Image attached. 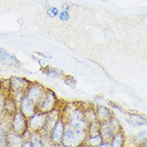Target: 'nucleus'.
<instances>
[{
	"label": "nucleus",
	"mask_w": 147,
	"mask_h": 147,
	"mask_svg": "<svg viewBox=\"0 0 147 147\" xmlns=\"http://www.w3.org/2000/svg\"><path fill=\"white\" fill-rule=\"evenodd\" d=\"M97 119L100 122H104L114 118V113L109 107L102 105H98L95 106Z\"/></svg>",
	"instance_id": "f8f14e48"
},
{
	"label": "nucleus",
	"mask_w": 147,
	"mask_h": 147,
	"mask_svg": "<svg viewBox=\"0 0 147 147\" xmlns=\"http://www.w3.org/2000/svg\"><path fill=\"white\" fill-rule=\"evenodd\" d=\"M47 114L40 111H37L28 118V129L30 131H42L44 128Z\"/></svg>",
	"instance_id": "9d476101"
},
{
	"label": "nucleus",
	"mask_w": 147,
	"mask_h": 147,
	"mask_svg": "<svg viewBox=\"0 0 147 147\" xmlns=\"http://www.w3.org/2000/svg\"><path fill=\"white\" fill-rule=\"evenodd\" d=\"M43 72L49 79H51V80H57L60 78L63 79L65 75L62 70L55 67H46L43 69Z\"/></svg>",
	"instance_id": "dca6fc26"
},
{
	"label": "nucleus",
	"mask_w": 147,
	"mask_h": 147,
	"mask_svg": "<svg viewBox=\"0 0 147 147\" xmlns=\"http://www.w3.org/2000/svg\"><path fill=\"white\" fill-rule=\"evenodd\" d=\"M84 107L77 102L66 104L62 108V118L75 129L86 131L89 123L85 118Z\"/></svg>",
	"instance_id": "f257e3e1"
},
{
	"label": "nucleus",
	"mask_w": 147,
	"mask_h": 147,
	"mask_svg": "<svg viewBox=\"0 0 147 147\" xmlns=\"http://www.w3.org/2000/svg\"><path fill=\"white\" fill-rule=\"evenodd\" d=\"M59 104L60 101L55 92L51 88H47L44 95L36 103L37 109L38 111L47 113L53 109L58 108L59 106Z\"/></svg>",
	"instance_id": "7ed1b4c3"
},
{
	"label": "nucleus",
	"mask_w": 147,
	"mask_h": 147,
	"mask_svg": "<svg viewBox=\"0 0 147 147\" xmlns=\"http://www.w3.org/2000/svg\"><path fill=\"white\" fill-rule=\"evenodd\" d=\"M119 129H120L119 123L114 118H111L107 121L100 122L99 133L104 141L110 142L114 133Z\"/></svg>",
	"instance_id": "423d86ee"
},
{
	"label": "nucleus",
	"mask_w": 147,
	"mask_h": 147,
	"mask_svg": "<svg viewBox=\"0 0 147 147\" xmlns=\"http://www.w3.org/2000/svg\"><path fill=\"white\" fill-rule=\"evenodd\" d=\"M6 95L0 91V117L4 113V102H5Z\"/></svg>",
	"instance_id": "bb28decb"
},
{
	"label": "nucleus",
	"mask_w": 147,
	"mask_h": 147,
	"mask_svg": "<svg viewBox=\"0 0 147 147\" xmlns=\"http://www.w3.org/2000/svg\"><path fill=\"white\" fill-rule=\"evenodd\" d=\"M23 142V136L18 133L9 131L7 134L6 146L8 147H22Z\"/></svg>",
	"instance_id": "ddd939ff"
},
{
	"label": "nucleus",
	"mask_w": 147,
	"mask_h": 147,
	"mask_svg": "<svg viewBox=\"0 0 147 147\" xmlns=\"http://www.w3.org/2000/svg\"><path fill=\"white\" fill-rule=\"evenodd\" d=\"M11 130L22 136L29 130L28 118L24 116L19 110L11 116Z\"/></svg>",
	"instance_id": "39448f33"
},
{
	"label": "nucleus",
	"mask_w": 147,
	"mask_h": 147,
	"mask_svg": "<svg viewBox=\"0 0 147 147\" xmlns=\"http://www.w3.org/2000/svg\"><path fill=\"white\" fill-rule=\"evenodd\" d=\"M0 58L2 59V62L9 67H15L18 64V60L16 56L12 55L4 48H0Z\"/></svg>",
	"instance_id": "2eb2a0df"
},
{
	"label": "nucleus",
	"mask_w": 147,
	"mask_h": 147,
	"mask_svg": "<svg viewBox=\"0 0 147 147\" xmlns=\"http://www.w3.org/2000/svg\"><path fill=\"white\" fill-rule=\"evenodd\" d=\"M0 121H1V117H0Z\"/></svg>",
	"instance_id": "2f4dec72"
},
{
	"label": "nucleus",
	"mask_w": 147,
	"mask_h": 147,
	"mask_svg": "<svg viewBox=\"0 0 147 147\" xmlns=\"http://www.w3.org/2000/svg\"><path fill=\"white\" fill-rule=\"evenodd\" d=\"M125 143V137L121 129L114 133L112 138L110 140L111 147H121Z\"/></svg>",
	"instance_id": "6ab92c4d"
},
{
	"label": "nucleus",
	"mask_w": 147,
	"mask_h": 147,
	"mask_svg": "<svg viewBox=\"0 0 147 147\" xmlns=\"http://www.w3.org/2000/svg\"><path fill=\"white\" fill-rule=\"evenodd\" d=\"M65 127H66V122L61 118L53 127V129L49 134L50 140L53 146H61Z\"/></svg>",
	"instance_id": "0eeeda50"
},
{
	"label": "nucleus",
	"mask_w": 147,
	"mask_h": 147,
	"mask_svg": "<svg viewBox=\"0 0 147 147\" xmlns=\"http://www.w3.org/2000/svg\"><path fill=\"white\" fill-rule=\"evenodd\" d=\"M138 137H139V139H141V140L146 138L147 137V131H142V132L140 133L139 134H138Z\"/></svg>",
	"instance_id": "c756f323"
},
{
	"label": "nucleus",
	"mask_w": 147,
	"mask_h": 147,
	"mask_svg": "<svg viewBox=\"0 0 147 147\" xmlns=\"http://www.w3.org/2000/svg\"><path fill=\"white\" fill-rule=\"evenodd\" d=\"M70 9H71V6H70L69 3H63L62 5V11H69L70 12Z\"/></svg>",
	"instance_id": "cd10ccee"
},
{
	"label": "nucleus",
	"mask_w": 147,
	"mask_h": 147,
	"mask_svg": "<svg viewBox=\"0 0 147 147\" xmlns=\"http://www.w3.org/2000/svg\"><path fill=\"white\" fill-rule=\"evenodd\" d=\"M30 81L24 77H11L10 78V87L11 93L10 95L15 100L17 103H19L20 100L23 96Z\"/></svg>",
	"instance_id": "20e7f679"
},
{
	"label": "nucleus",
	"mask_w": 147,
	"mask_h": 147,
	"mask_svg": "<svg viewBox=\"0 0 147 147\" xmlns=\"http://www.w3.org/2000/svg\"><path fill=\"white\" fill-rule=\"evenodd\" d=\"M47 88L42 85L39 84L38 82H31L30 83L28 87L26 88L25 95L29 97L34 103H37L42 96L44 95Z\"/></svg>",
	"instance_id": "1a4fd4ad"
},
{
	"label": "nucleus",
	"mask_w": 147,
	"mask_h": 147,
	"mask_svg": "<svg viewBox=\"0 0 147 147\" xmlns=\"http://www.w3.org/2000/svg\"><path fill=\"white\" fill-rule=\"evenodd\" d=\"M62 108H63V106L61 108H60V106H59L58 108H56L51 112L47 113L44 128L41 131L42 133L47 134V135L50 134L53 127L55 126V125L58 122L59 119L62 118Z\"/></svg>",
	"instance_id": "6e6552de"
},
{
	"label": "nucleus",
	"mask_w": 147,
	"mask_h": 147,
	"mask_svg": "<svg viewBox=\"0 0 147 147\" xmlns=\"http://www.w3.org/2000/svg\"><path fill=\"white\" fill-rule=\"evenodd\" d=\"M129 121L132 125L135 126H143L147 125V119L143 116L136 113H131L129 115Z\"/></svg>",
	"instance_id": "aec40b11"
},
{
	"label": "nucleus",
	"mask_w": 147,
	"mask_h": 147,
	"mask_svg": "<svg viewBox=\"0 0 147 147\" xmlns=\"http://www.w3.org/2000/svg\"><path fill=\"white\" fill-rule=\"evenodd\" d=\"M63 81H64V83H65L67 86H69V87H70L71 88H75L77 82H76V80H75L73 77L64 75V77H63Z\"/></svg>",
	"instance_id": "b1692460"
},
{
	"label": "nucleus",
	"mask_w": 147,
	"mask_h": 147,
	"mask_svg": "<svg viewBox=\"0 0 147 147\" xmlns=\"http://www.w3.org/2000/svg\"><path fill=\"white\" fill-rule=\"evenodd\" d=\"M86 135V131L77 130L72 126L66 124L61 146L76 147L82 146Z\"/></svg>",
	"instance_id": "f03ea898"
},
{
	"label": "nucleus",
	"mask_w": 147,
	"mask_h": 147,
	"mask_svg": "<svg viewBox=\"0 0 147 147\" xmlns=\"http://www.w3.org/2000/svg\"><path fill=\"white\" fill-rule=\"evenodd\" d=\"M2 63V59H1V58H0V64Z\"/></svg>",
	"instance_id": "7c9ffc66"
},
{
	"label": "nucleus",
	"mask_w": 147,
	"mask_h": 147,
	"mask_svg": "<svg viewBox=\"0 0 147 147\" xmlns=\"http://www.w3.org/2000/svg\"><path fill=\"white\" fill-rule=\"evenodd\" d=\"M102 137L101 134H95V135H86L82 146L90 147H99L100 144L102 142Z\"/></svg>",
	"instance_id": "a211bd4d"
},
{
	"label": "nucleus",
	"mask_w": 147,
	"mask_h": 147,
	"mask_svg": "<svg viewBox=\"0 0 147 147\" xmlns=\"http://www.w3.org/2000/svg\"><path fill=\"white\" fill-rule=\"evenodd\" d=\"M58 17H59V20H60V21H62V22H64V23L68 22L70 18V12H69V11H61Z\"/></svg>",
	"instance_id": "393cba45"
},
{
	"label": "nucleus",
	"mask_w": 147,
	"mask_h": 147,
	"mask_svg": "<svg viewBox=\"0 0 147 147\" xmlns=\"http://www.w3.org/2000/svg\"><path fill=\"white\" fill-rule=\"evenodd\" d=\"M18 110V104L10 94L6 96L4 102V113L12 116Z\"/></svg>",
	"instance_id": "4468645a"
},
{
	"label": "nucleus",
	"mask_w": 147,
	"mask_h": 147,
	"mask_svg": "<svg viewBox=\"0 0 147 147\" xmlns=\"http://www.w3.org/2000/svg\"><path fill=\"white\" fill-rule=\"evenodd\" d=\"M99 147H111L110 142H109V141H104L103 140L102 142L100 144Z\"/></svg>",
	"instance_id": "c85d7f7f"
},
{
	"label": "nucleus",
	"mask_w": 147,
	"mask_h": 147,
	"mask_svg": "<svg viewBox=\"0 0 147 147\" xmlns=\"http://www.w3.org/2000/svg\"><path fill=\"white\" fill-rule=\"evenodd\" d=\"M100 129V121H94L92 122H89L87 129H86V133L87 135H95L98 134Z\"/></svg>",
	"instance_id": "4be33fe9"
},
{
	"label": "nucleus",
	"mask_w": 147,
	"mask_h": 147,
	"mask_svg": "<svg viewBox=\"0 0 147 147\" xmlns=\"http://www.w3.org/2000/svg\"><path fill=\"white\" fill-rule=\"evenodd\" d=\"M29 139L31 142L32 147L45 146L41 131H30Z\"/></svg>",
	"instance_id": "f3484780"
},
{
	"label": "nucleus",
	"mask_w": 147,
	"mask_h": 147,
	"mask_svg": "<svg viewBox=\"0 0 147 147\" xmlns=\"http://www.w3.org/2000/svg\"><path fill=\"white\" fill-rule=\"evenodd\" d=\"M60 13V11L58 8L54 7V6H51L48 7L47 9V14L50 17V18H56L58 17Z\"/></svg>",
	"instance_id": "5701e85b"
},
{
	"label": "nucleus",
	"mask_w": 147,
	"mask_h": 147,
	"mask_svg": "<svg viewBox=\"0 0 147 147\" xmlns=\"http://www.w3.org/2000/svg\"><path fill=\"white\" fill-rule=\"evenodd\" d=\"M7 134V133H6L0 128V147L6 146Z\"/></svg>",
	"instance_id": "a878e982"
},
{
	"label": "nucleus",
	"mask_w": 147,
	"mask_h": 147,
	"mask_svg": "<svg viewBox=\"0 0 147 147\" xmlns=\"http://www.w3.org/2000/svg\"><path fill=\"white\" fill-rule=\"evenodd\" d=\"M84 115L86 119L89 122L92 121H98L97 119V115H96L95 107L90 105V106H85L84 107Z\"/></svg>",
	"instance_id": "412c9836"
},
{
	"label": "nucleus",
	"mask_w": 147,
	"mask_h": 147,
	"mask_svg": "<svg viewBox=\"0 0 147 147\" xmlns=\"http://www.w3.org/2000/svg\"><path fill=\"white\" fill-rule=\"evenodd\" d=\"M18 110L24 116H26V118H29L34 113H35L38 109H37L36 103H34L29 97L24 95L18 103Z\"/></svg>",
	"instance_id": "9b49d317"
}]
</instances>
